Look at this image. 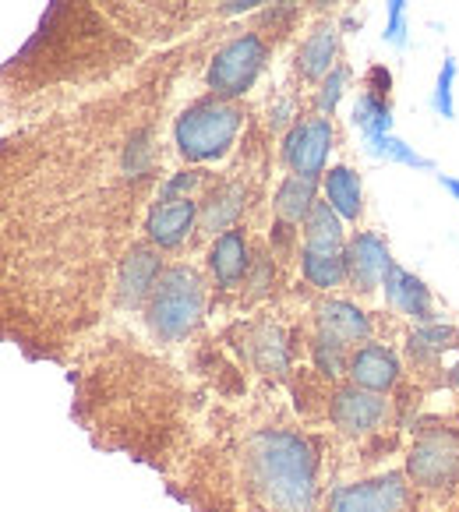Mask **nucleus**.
<instances>
[{
  "label": "nucleus",
  "instance_id": "obj_1",
  "mask_svg": "<svg viewBox=\"0 0 459 512\" xmlns=\"http://www.w3.org/2000/svg\"><path fill=\"white\" fill-rule=\"evenodd\" d=\"M329 435L276 382L212 400L195 442L166 477L191 512H322Z\"/></svg>",
  "mask_w": 459,
  "mask_h": 512
},
{
  "label": "nucleus",
  "instance_id": "obj_2",
  "mask_svg": "<svg viewBox=\"0 0 459 512\" xmlns=\"http://www.w3.org/2000/svg\"><path fill=\"white\" fill-rule=\"evenodd\" d=\"M75 361L71 417L92 442L170 474L195 442L212 403L195 389L188 371L121 332L89 339Z\"/></svg>",
  "mask_w": 459,
  "mask_h": 512
},
{
  "label": "nucleus",
  "instance_id": "obj_3",
  "mask_svg": "<svg viewBox=\"0 0 459 512\" xmlns=\"http://www.w3.org/2000/svg\"><path fill=\"white\" fill-rule=\"evenodd\" d=\"M205 311H209V283L195 265L177 262L163 269L142 311V322L159 350H177L198 336V329L205 325Z\"/></svg>",
  "mask_w": 459,
  "mask_h": 512
},
{
  "label": "nucleus",
  "instance_id": "obj_4",
  "mask_svg": "<svg viewBox=\"0 0 459 512\" xmlns=\"http://www.w3.org/2000/svg\"><path fill=\"white\" fill-rule=\"evenodd\" d=\"M244 128L241 103L219 99L212 92L198 96L174 117V149L188 166L219 163L234 152L237 135Z\"/></svg>",
  "mask_w": 459,
  "mask_h": 512
},
{
  "label": "nucleus",
  "instance_id": "obj_5",
  "mask_svg": "<svg viewBox=\"0 0 459 512\" xmlns=\"http://www.w3.org/2000/svg\"><path fill=\"white\" fill-rule=\"evenodd\" d=\"M311 421L315 424L322 421L332 435L343 438V442H354V445L382 442L389 431L399 428L392 400H385L382 392L361 389V385H354V382L332 385Z\"/></svg>",
  "mask_w": 459,
  "mask_h": 512
},
{
  "label": "nucleus",
  "instance_id": "obj_6",
  "mask_svg": "<svg viewBox=\"0 0 459 512\" xmlns=\"http://www.w3.org/2000/svg\"><path fill=\"white\" fill-rule=\"evenodd\" d=\"M322 512H452V505L417 491L407 470H382V474L332 484Z\"/></svg>",
  "mask_w": 459,
  "mask_h": 512
},
{
  "label": "nucleus",
  "instance_id": "obj_7",
  "mask_svg": "<svg viewBox=\"0 0 459 512\" xmlns=\"http://www.w3.org/2000/svg\"><path fill=\"white\" fill-rule=\"evenodd\" d=\"M347 230L329 202H318L304 219L301 244V279L318 294L347 287Z\"/></svg>",
  "mask_w": 459,
  "mask_h": 512
},
{
  "label": "nucleus",
  "instance_id": "obj_8",
  "mask_svg": "<svg viewBox=\"0 0 459 512\" xmlns=\"http://www.w3.org/2000/svg\"><path fill=\"white\" fill-rule=\"evenodd\" d=\"M403 470L417 491L452 505L459 491V431L445 424H424L410 442Z\"/></svg>",
  "mask_w": 459,
  "mask_h": 512
},
{
  "label": "nucleus",
  "instance_id": "obj_9",
  "mask_svg": "<svg viewBox=\"0 0 459 512\" xmlns=\"http://www.w3.org/2000/svg\"><path fill=\"white\" fill-rule=\"evenodd\" d=\"M265 64H269V39L258 29H244L212 53L209 71H205V89L219 99L241 103L262 78Z\"/></svg>",
  "mask_w": 459,
  "mask_h": 512
},
{
  "label": "nucleus",
  "instance_id": "obj_10",
  "mask_svg": "<svg viewBox=\"0 0 459 512\" xmlns=\"http://www.w3.org/2000/svg\"><path fill=\"white\" fill-rule=\"evenodd\" d=\"M138 39H163L188 29L202 11L219 8V0H99Z\"/></svg>",
  "mask_w": 459,
  "mask_h": 512
},
{
  "label": "nucleus",
  "instance_id": "obj_11",
  "mask_svg": "<svg viewBox=\"0 0 459 512\" xmlns=\"http://www.w3.org/2000/svg\"><path fill=\"white\" fill-rule=\"evenodd\" d=\"M230 347L237 350V361L258 378V382H283L290 371V339L276 318H255L241 322L230 332Z\"/></svg>",
  "mask_w": 459,
  "mask_h": 512
},
{
  "label": "nucleus",
  "instance_id": "obj_12",
  "mask_svg": "<svg viewBox=\"0 0 459 512\" xmlns=\"http://www.w3.org/2000/svg\"><path fill=\"white\" fill-rule=\"evenodd\" d=\"M163 251L149 241H138L124 251L121 265H117V279H113V304L110 315L128 318L142 315L149 304L152 290H156L159 276H163Z\"/></svg>",
  "mask_w": 459,
  "mask_h": 512
},
{
  "label": "nucleus",
  "instance_id": "obj_13",
  "mask_svg": "<svg viewBox=\"0 0 459 512\" xmlns=\"http://www.w3.org/2000/svg\"><path fill=\"white\" fill-rule=\"evenodd\" d=\"M336 149V128H332V117L325 113H311L304 121H294L286 128L283 142H279V159L290 174L301 177H325V163H329V152Z\"/></svg>",
  "mask_w": 459,
  "mask_h": 512
},
{
  "label": "nucleus",
  "instance_id": "obj_14",
  "mask_svg": "<svg viewBox=\"0 0 459 512\" xmlns=\"http://www.w3.org/2000/svg\"><path fill=\"white\" fill-rule=\"evenodd\" d=\"M202 223V202L198 198H156L145 212V241L159 251H177L191 241Z\"/></svg>",
  "mask_w": 459,
  "mask_h": 512
},
{
  "label": "nucleus",
  "instance_id": "obj_15",
  "mask_svg": "<svg viewBox=\"0 0 459 512\" xmlns=\"http://www.w3.org/2000/svg\"><path fill=\"white\" fill-rule=\"evenodd\" d=\"M392 269V251L378 230H357L347 244V287L357 297H375Z\"/></svg>",
  "mask_w": 459,
  "mask_h": 512
},
{
  "label": "nucleus",
  "instance_id": "obj_16",
  "mask_svg": "<svg viewBox=\"0 0 459 512\" xmlns=\"http://www.w3.org/2000/svg\"><path fill=\"white\" fill-rule=\"evenodd\" d=\"M205 269H209L219 294H234V290H241L248 283L251 269H255V258H251V244L248 234H244V226H234V230L212 237L209 255H205Z\"/></svg>",
  "mask_w": 459,
  "mask_h": 512
},
{
  "label": "nucleus",
  "instance_id": "obj_17",
  "mask_svg": "<svg viewBox=\"0 0 459 512\" xmlns=\"http://www.w3.org/2000/svg\"><path fill=\"white\" fill-rule=\"evenodd\" d=\"M347 378L354 385H361V389L389 396V392L399 385V378H403V368H399V357L392 354V347L368 339V343L350 350Z\"/></svg>",
  "mask_w": 459,
  "mask_h": 512
},
{
  "label": "nucleus",
  "instance_id": "obj_18",
  "mask_svg": "<svg viewBox=\"0 0 459 512\" xmlns=\"http://www.w3.org/2000/svg\"><path fill=\"white\" fill-rule=\"evenodd\" d=\"M315 329L325 332V336L347 343V347H357V343H368L375 336V322L371 315L354 301H343V297H322L315 304Z\"/></svg>",
  "mask_w": 459,
  "mask_h": 512
},
{
  "label": "nucleus",
  "instance_id": "obj_19",
  "mask_svg": "<svg viewBox=\"0 0 459 512\" xmlns=\"http://www.w3.org/2000/svg\"><path fill=\"white\" fill-rule=\"evenodd\" d=\"M382 294H385V304H389L396 315H407V318H414V322H421V325L438 322L435 297H431V290L424 287L421 276L407 272L403 265L392 262V269L385 272Z\"/></svg>",
  "mask_w": 459,
  "mask_h": 512
},
{
  "label": "nucleus",
  "instance_id": "obj_20",
  "mask_svg": "<svg viewBox=\"0 0 459 512\" xmlns=\"http://www.w3.org/2000/svg\"><path fill=\"white\" fill-rule=\"evenodd\" d=\"M336 57H339V25L336 22H318L308 36L301 39L297 46V75L304 82H322L332 68H336Z\"/></svg>",
  "mask_w": 459,
  "mask_h": 512
},
{
  "label": "nucleus",
  "instance_id": "obj_21",
  "mask_svg": "<svg viewBox=\"0 0 459 512\" xmlns=\"http://www.w3.org/2000/svg\"><path fill=\"white\" fill-rule=\"evenodd\" d=\"M244 205H248V188H244L241 181L219 184V188H212L209 195H205L198 230H205V234H212V237L234 230L237 219L244 216Z\"/></svg>",
  "mask_w": 459,
  "mask_h": 512
},
{
  "label": "nucleus",
  "instance_id": "obj_22",
  "mask_svg": "<svg viewBox=\"0 0 459 512\" xmlns=\"http://www.w3.org/2000/svg\"><path fill=\"white\" fill-rule=\"evenodd\" d=\"M322 191H325V202L339 212L343 223H357L364 216V184L354 166L347 163L329 166L322 177Z\"/></svg>",
  "mask_w": 459,
  "mask_h": 512
},
{
  "label": "nucleus",
  "instance_id": "obj_23",
  "mask_svg": "<svg viewBox=\"0 0 459 512\" xmlns=\"http://www.w3.org/2000/svg\"><path fill=\"white\" fill-rule=\"evenodd\" d=\"M318 188H322V181H315V177L286 174L276 188V198H272V209H276L279 223L304 226V219H308L311 209L318 205Z\"/></svg>",
  "mask_w": 459,
  "mask_h": 512
},
{
  "label": "nucleus",
  "instance_id": "obj_24",
  "mask_svg": "<svg viewBox=\"0 0 459 512\" xmlns=\"http://www.w3.org/2000/svg\"><path fill=\"white\" fill-rule=\"evenodd\" d=\"M350 124L361 128L364 138H375V135H389L392 131V103L389 96H378V92L364 89L357 92L354 99V110H350Z\"/></svg>",
  "mask_w": 459,
  "mask_h": 512
},
{
  "label": "nucleus",
  "instance_id": "obj_25",
  "mask_svg": "<svg viewBox=\"0 0 459 512\" xmlns=\"http://www.w3.org/2000/svg\"><path fill=\"white\" fill-rule=\"evenodd\" d=\"M308 354H311V364L322 378L336 382V378L347 375V364H350V347L347 343H339V339L325 336V332H311L308 339Z\"/></svg>",
  "mask_w": 459,
  "mask_h": 512
},
{
  "label": "nucleus",
  "instance_id": "obj_26",
  "mask_svg": "<svg viewBox=\"0 0 459 512\" xmlns=\"http://www.w3.org/2000/svg\"><path fill=\"white\" fill-rule=\"evenodd\" d=\"M364 145H368L371 156L378 159H389V163H399V166H410V170H424V174H435L438 163L431 156H421V152L414 149V145H407L403 138H396L389 131V135H375V138H364Z\"/></svg>",
  "mask_w": 459,
  "mask_h": 512
},
{
  "label": "nucleus",
  "instance_id": "obj_27",
  "mask_svg": "<svg viewBox=\"0 0 459 512\" xmlns=\"http://www.w3.org/2000/svg\"><path fill=\"white\" fill-rule=\"evenodd\" d=\"M456 75H459V61L449 53V57L442 61V68H438L435 92H431V110H435L442 121H456V99H452V85H456Z\"/></svg>",
  "mask_w": 459,
  "mask_h": 512
},
{
  "label": "nucleus",
  "instance_id": "obj_28",
  "mask_svg": "<svg viewBox=\"0 0 459 512\" xmlns=\"http://www.w3.org/2000/svg\"><path fill=\"white\" fill-rule=\"evenodd\" d=\"M350 89V68L347 64H336V68L329 71V75L318 82L315 89V113H325V117H332L339 106V99L347 96Z\"/></svg>",
  "mask_w": 459,
  "mask_h": 512
},
{
  "label": "nucleus",
  "instance_id": "obj_29",
  "mask_svg": "<svg viewBox=\"0 0 459 512\" xmlns=\"http://www.w3.org/2000/svg\"><path fill=\"white\" fill-rule=\"evenodd\" d=\"M205 181H209V174H205V170L188 166V170H177V174L166 177L156 198H195V191L202 188Z\"/></svg>",
  "mask_w": 459,
  "mask_h": 512
},
{
  "label": "nucleus",
  "instance_id": "obj_30",
  "mask_svg": "<svg viewBox=\"0 0 459 512\" xmlns=\"http://www.w3.org/2000/svg\"><path fill=\"white\" fill-rule=\"evenodd\" d=\"M407 4L410 0H385V11H389V22H385L382 39L396 50L407 46Z\"/></svg>",
  "mask_w": 459,
  "mask_h": 512
},
{
  "label": "nucleus",
  "instance_id": "obj_31",
  "mask_svg": "<svg viewBox=\"0 0 459 512\" xmlns=\"http://www.w3.org/2000/svg\"><path fill=\"white\" fill-rule=\"evenodd\" d=\"M276 4V0H219L216 15L219 18H241V15H251V11H262Z\"/></svg>",
  "mask_w": 459,
  "mask_h": 512
},
{
  "label": "nucleus",
  "instance_id": "obj_32",
  "mask_svg": "<svg viewBox=\"0 0 459 512\" xmlns=\"http://www.w3.org/2000/svg\"><path fill=\"white\" fill-rule=\"evenodd\" d=\"M438 184H442L445 191H449L452 198L459 202V177H449V174H438Z\"/></svg>",
  "mask_w": 459,
  "mask_h": 512
},
{
  "label": "nucleus",
  "instance_id": "obj_33",
  "mask_svg": "<svg viewBox=\"0 0 459 512\" xmlns=\"http://www.w3.org/2000/svg\"><path fill=\"white\" fill-rule=\"evenodd\" d=\"M449 385H452V389H459V368L449 371Z\"/></svg>",
  "mask_w": 459,
  "mask_h": 512
},
{
  "label": "nucleus",
  "instance_id": "obj_34",
  "mask_svg": "<svg viewBox=\"0 0 459 512\" xmlns=\"http://www.w3.org/2000/svg\"><path fill=\"white\" fill-rule=\"evenodd\" d=\"M354 4H357V0H354Z\"/></svg>",
  "mask_w": 459,
  "mask_h": 512
}]
</instances>
